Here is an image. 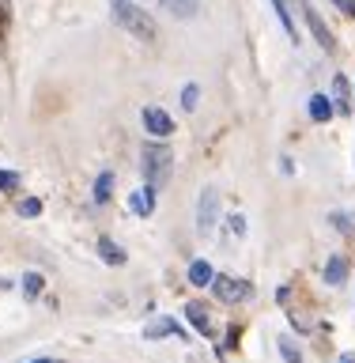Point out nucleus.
Listing matches in <instances>:
<instances>
[{"mask_svg":"<svg viewBox=\"0 0 355 363\" xmlns=\"http://www.w3.org/2000/svg\"><path fill=\"white\" fill-rule=\"evenodd\" d=\"M8 27H11V4H8V0H0V42L8 38Z\"/></svg>","mask_w":355,"mask_h":363,"instance_id":"4be33fe9","label":"nucleus"},{"mask_svg":"<svg viewBox=\"0 0 355 363\" xmlns=\"http://www.w3.org/2000/svg\"><path fill=\"white\" fill-rule=\"evenodd\" d=\"M30 363H57V359H50V356H38V359H30Z\"/></svg>","mask_w":355,"mask_h":363,"instance_id":"cd10ccee","label":"nucleus"},{"mask_svg":"<svg viewBox=\"0 0 355 363\" xmlns=\"http://www.w3.org/2000/svg\"><path fill=\"white\" fill-rule=\"evenodd\" d=\"M344 277H348V257L333 254L325 261V284H333V288H337V284H344Z\"/></svg>","mask_w":355,"mask_h":363,"instance_id":"f8f14e48","label":"nucleus"},{"mask_svg":"<svg viewBox=\"0 0 355 363\" xmlns=\"http://www.w3.org/2000/svg\"><path fill=\"white\" fill-rule=\"evenodd\" d=\"M231 235H246V220H242V216H231Z\"/></svg>","mask_w":355,"mask_h":363,"instance_id":"a878e982","label":"nucleus"},{"mask_svg":"<svg viewBox=\"0 0 355 363\" xmlns=\"http://www.w3.org/2000/svg\"><path fill=\"white\" fill-rule=\"evenodd\" d=\"M140 121H144L147 136H159V140H167V136L174 133V118H170V113H167L163 106H144Z\"/></svg>","mask_w":355,"mask_h":363,"instance_id":"423d86ee","label":"nucleus"},{"mask_svg":"<svg viewBox=\"0 0 355 363\" xmlns=\"http://www.w3.org/2000/svg\"><path fill=\"white\" fill-rule=\"evenodd\" d=\"M212 280H215V269H212L204 257H197V261L189 265V284H193V288H208Z\"/></svg>","mask_w":355,"mask_h":363,"instance_id":"9b49d317","label":"nucleus"},{"mask_svg":"<svg viewBox=\"0 0 355 363\" xmlns=\"http://www.w3.org/2000/svg\"><path fill=\"white\" fill-rule=\"evenodd\" d=\"M19 216H23V220H34V216H42V201H38V197L19 201Z\"/></svg>","mask_w":355,"mask_h":363,"instance_id":"412c9836","label":"nucleus"},{"mask_svg":"<svg viewBox=\"0 0 355 363\" xmlns=\"http://www.w3.org/2000/svg\"><path fill=\"white\" fill-rule=\"evenodd\" d=\"M186 318L201 329V333H208V329H212V314H208V306H204V303H186Z\"/></svg>","mask_w":355,"mask_h":363,"instance_id":"4468645a","label":"nucleus"},{"mask_svg":"<svg viewBox=\"0 0 355 363\" xmlns=\"http://www.w3.org/2000/svg\"><path fill=\"white\" fill-rule=\"evenodd\" d=\"M197 102H201V87L197 84H186V87H181V106L197 110Z\"/></svg>","mask_w":355,"mask_h":363,"instance_id":"aec40b11","label":"nucleus"},{"mask_svg":"<svg viewBox=\"0 0 355 363\" xmlns=\"http://www.w3.org/2000/svg\"><path fill=\"white\" fill-rule=\"evenodd\" d=\"M16 186H19V174H16V170H0V193H11Z\"/></svg>","mask_w":355,"mask_h":363,"instance_id":"5701e85b","label":"nucleus"},{"mask_svg":"<svg viewBox=\"0 0 355 363\" xmlns=\"http://www.w3.org/2000/svg\"><path fill=\"white\" fill-rule=\"evenodd\" d=\"M337 363H355V356H351V352H344V356H340Z\"/></svg>","mask_w":355,"mask_h":363,"instance_id":"bb28decb","label":"nucleus"},{"mask_svg":"<svg viewBox=\"0 0 355 363\" xmlns=\"http://www.w3.org/2000/svg\"><path fill=\"white\" fill-rule=\"evenodd\" d=\"M333 106L340 113H351V84H348V76H333Z\"/></svg>","mask_w":355,"mask_h":363,"instance_id":"9d476101","label":"nucleus"},{"mask_svg":"<svg viewBox=\"0 0 355 363\" xmlns=\"http://www.w3.org/2000/svg\"><path fill=\"white\" fill-rule=\"evenodd\" d=\"M170 170H174V152L170 144H144V155H140V174H144V186H155L163 189L170 182Z\"/></svg>","mask_w":355,"mask_h":363,"instance_id":"f03ea898","label":"nucleus"},{"mask_svg":"<svg viewBox=\"0 0 355 363\" xmlns=\"http://www.w3.org/2000/svg\"><path fill=\"white\" fill-rule=\"evenodd\" d=\"M310 121H317V125H325V121H333V113H337V106H333V99L329 95H310Z\"/></svg>","mask_w":355,"mask_h":363,"instance_id":"1a4fd4ad","label":"nucleus"},{"mask_svg":"<svg viewBox=\"0 0 355 363\" xmlns=\"http://www.w3.org/2000/svg\"><path fill=\"white\" fill-rule=\"evenodd\" d=\"M110 193H113V174H110V170H102V174L95 178V204H106Z\"/></svg>","mask_w":355,"mask_h":363,"instance_id":"f3484780","label":"nucleus"},{"mask_svg":"<svg viewBox=\"0 0 355 363\" xmlns=\"http://www.w3.org/2000/svg\"><path fill=\"white\" fill-rule=\"evenodd\" d=\"M212 295H215V303H242V299L254 295V284L238 280V277H215L212 280Z\"/></svg>","mask_w":355,"mask_h":363,"instance_id":"20e7f679","label":"nucleus"},{"mask_svg":"<svg viewBox=\"0 0 355 363\" xmlns=\"http://www.w3.org/2000/svg\"><path fill=\"white\" fill-rule=\"evenodd\" d=\"M329 220H333V223H337V227H340V231H344V235H355V223L348 220L344 212H329Z\"/></svg>","mask_w":355,"mask_h":363,"instance_id":"b1692460","label":"nucleus"},{"mask_svg":"<svg viewBox=\"0 0 355 363\" xmlns=\"http://www.w3.org/2000/svg\"><path fill=\"white\" fill-rule=\"evenodd\" d=\"M110 16H113V23H118L121 30H129L133 38H140V42H155L159 27H155V19L147 16V11H144L140 4H133V0H110Z\"/></svg>","mask_w":355,"mask_h":363,"instance_id":"f257e3e1","label":"nucleus"},{"mask_svg":"<svg viewBox=\"0 0 355 363\" xmlns=\"http://www.w3.org/2000/svg\"><path fill=\"white\" fill-rule=\"evenodd\" d=\"M299 4H303V16H306V27H310V34H314V42L322 45L325 53H333V50H337V38H333V30L325 27V19L317 16V8L310 4V0H299Z\"/></svg>","mask_w":355,"mask_h":363,"instance_id":"39448f33","label":"nucleus"},{"mask_svg":"<svg viewBox=\"0 0 355 363\" xmlns=\"http://www.w3.org/2000/svg\"><path fill=\"white\" fill-rule=\"evenodd\" d=\"M276 348H280V356H283V363H303V352H299V345L283 333L280 340H276Z\"/></svg>","mask_w":355,"mask_h":363,"instance_id":"a211bd4d","label":"nucleus"},{"mask_svg":"<svg viewBox=\"0 0 355 363\" xmlns=\"http://www.w3.org/2000/svg\"><path fill=\"white\" fill-rule=\"evenodd\" d=\"M215 223H220V189L204 186L201 197H197V231L201 235H212Z\"/></svg>","mask_w":355,"mask_h":363,"instance_id":"7ed1b4c3","label":"nucleus"},{"mask_svg":"<svg viewBox=\"0 0 355 363\" xmlns=\"http://www.w3.org/2000/svg\"><path fill=\"white\" fill-rule=\"evenodd\" d=\"M98 257L106 265H125V250L113 242V238H98Z\"/></svg>","mask_w":355,"mask_h":363,"instance_id":"dca6fc26","label":"nucleus"},{"mask_svg":"<svg viewBox=\"0 0 355 363\" xmlns=\"http://www.w3.org/2000/svg\"><path fill=\"white\" fill-rule=\"evenodd\" d=\"M129 208L136 216H152L155 212V186H144V189L129 193Z\"/></svg>","mask_w":355,"mask_h":363,"instance_id":"6e6552de","label":"nucleus"},{"mask_svg":"<svg viewBox=\"0 0 355 363\" xmlns=\"http://www.w3.org/2000/svg\"><path fill=\"white\" fill-rule=\"evenodd\" d=\"M163 8H167L174 19H193V16L201 11V0H163Z\"/></svg>","mask_w":355,"mask_h":363,"instance_id":"ddd939ff","label":"nucleus"},{"mask_svg":"<svg viewBox=\"0 0 355 363\" xmlns=\"http://www.w3.org/2000/svg\"><path fill=\"white\" fill-rule=\"evenodd\" d=\"M333 4H337L340 11H344L348 19H355V0H333Z\"/></svg>","mask_w":355,"mask_h":363,"instance_id":"393cba45","label":"nucleus"},{"mask_svg":"<svg viewBox=\"0 0 355 363\" xmlns=\"http://www.w3.org/2000/svg\"><path fill=\"white\" fill-rule=\"evenodd\" d=\"M42 272H27V277H23V295H27V299H38L42 295Z\"/></svg>","mask_w":355,"mask_h":363,"instance_id":"6ab92c4d","label":"nucleus"},{"mask_svg":"<svg viewBox=\"0 0 355 363\" xmlns=\"http://www.w3.org/2000/svg\"><path fill=\"white\" fill-rule=\"evenodd\" d=\"M174 333H181L178 318H155V322L144 325V337L147 340H163V337H174Z\"/></svg>","mask_w":355,"mask_h":363,"instance_id":"0eeeda50","label":"nucleus"},{"mask_svg":"<svg viewBox=\"0 0 355 363\" xmlns=\"http://www.w3.org/2000/svg\"><path fill=\"white\" fill-rule=\"evenodd\" d=\"M272 11H276L280 27L288 30V38H291V42H299V30H295V19H291V8H288V0H272Z\"/></svg>","mask_w":355,"mask_h":363,"instance_id":"2eb2a0df","label":"nucleus"}]
</instances>
